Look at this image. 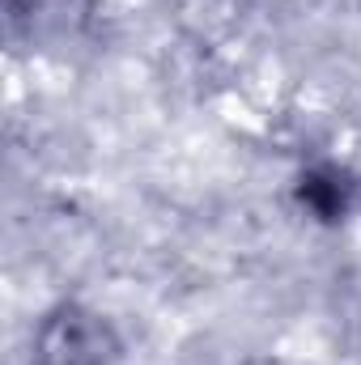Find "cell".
Listing matches in <instances>:
<instances>
[{
  "label": "cell",
  "mask_w": 361,
  "mask_h": 365,
  "mask_svg": "<svg viewBox=\"0 0 361 365\" xmlns=\"http://www.w3.org/2000/svg\"><path fill=\"white\" fill-rule=\"evenodd\" d=\"M123 336L119 327L86 302H56L43 310L30 336V365H119Z\"/></svg>",
  "instance_id": "6da1fadb"
}]
</instances>
